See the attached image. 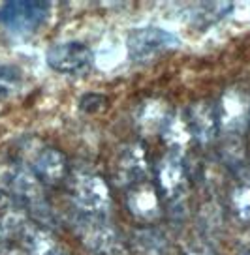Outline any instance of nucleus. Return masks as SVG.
<instances>
[{
	"label": "nucleus",
	"mask_w": 250,
	"mask_h": 255,
	"mask_svg": "<svg viewBox=\"0 0 250 255\" xmlns=\"http://www.w3.org/2000/svg\"><path fill=\"white\" fill-rule=\"evenodd\" d=\"M47 15L49 4L40 0H13L0 6V24L15 36L36 32Z\"/></svg>",
	"instance_id": "f257e3e1"
},
{
	"label": "nucleus",
	"mask_w": 250,
	"mask_h": 255,
	"mask_svg": "<svg viewBox=\"0 0 250 255\" xmlns=\"http://www.w3.org/2000/svg\"><path fill=\"white\" fill-rule=\"evenodd\" d=\"M77 229L83 244L94 255H126V244L119 231L100 216L83 214Z\"/></svg>",
	"instance_id": "f03ea898"
},
{
	"label": "nucleus",
	"mask_w": 250,
	"mask_h": 255,
	"mask_svg": "<svg viewBox=\"0 0 250 255\" xmlns=\"http://www.w3.org/2000/svg\"><path fill=\"white\" fill-rule=\"evenodd\" d=\"M181 45L175 34L164 28H137L128 36L126 49L132 60L136 62H149L156 56L168 53L171 49Z\"/></svg>",
	"instance_id": "7ed1b4c3"
},
{
	"label": "nucleus",
	"mask_w": 250,
	"mask_h": 255,
	"mask_svg": "<svg viewBox=\"0 0 250 255\" xmlns=\"http://www.w3.org/2000/svg\"><path fill=\"white\" fill-rule=\"evenodd\" d=\"M73 205L79 208L81 214L102 216L109 208V190L107 184L96 175L81 173L70 182Z\"/></svg>",
	"instance_id": "20e7f679"
},
{
	"label": "nucleus",
	"mask_w": 250,
	"mask_h": 255,
	"mask_svg": "<svg viewBox=\"0 0 250 255\" xmlns=\"http://www.w3.org/2000/svg\"><path fill=\"white\" fill-rule=\"evenodd\" d=\"M94 62V55L81 41H62L51 45L47 51V64L60 73H83Z\"/></svg>",
	"instance_id": "39448f33"
},
{
	"label": "nucleus",
	"mask_w": 250,
	"mask_h": 255,
	"mask_svg": "<svg viewBox=\"0 0 250 255\" xmlns=\"http://www.w3.org/2000/svg\"><path fill=\"white\" fill-rule=\"evenodd\" d=\"M186 124H188V129H190V135L203 144L215 139L218 126H220L218 113L207 102H198V104H194L190 107L188 117H186Z\"/></svg>",
	"instance_id": "423d86ee"
},
{
	"label": "nucleus",
	"mask_w": 250,
	"mask_h": 255,
	"mask_svg": "<svg viewBox=\"0 0 250 255\" xmlns=\"http://www.w3.org/2000/svg\"><path fill=\"white\" fill-rule=\"evenodd\" d=\"M249 115L250 104L247 96L237 90H228L220 102V111H218L220 126L230 131H241L249 122Z\"/></svg>",
	"instance_id": "0eeeda50"
},
{
	"label": "nucleus",
	"mask_w": 250,
	"mask_h": 255,
	"mask_svg": "<svg viewBox=\"0 0 250 255\" xmlns=\"http://www.w3.org/2000/svg\"><path fill=\"white\" fill-rule=\"evenodd\" d=\"M32 171L43 182L57 184L64 180L66 173H68V161L62 152L55 150V148H43L34 158Z\"/></svg>",
	"instance_id": "6e6552de"
},
{
	"label": "nucleus",
	"mask_w": 250,
	"mask_h": 255,
	"mask_svg": "<svg viewBox=\"0 0 250 255\" xmlns=\"http://www.w3.org/2000/svg\"><path fill=\"white\" fill-rule=\"evenodd\" d=\"M19 237L23 250L28 255H60V244L45 227L26 223Z\"/></svg>",
	"instance_id": "1a4fd4ad"
},
{
	"label": "nucleus",
	"mask_w": 250,
	"mask_h": 255,
	"mask_svg": "<svg viewBox=\"0 0 250 255\" xmlns=\"http://www.w3.org/2000/svg\"><path fill=\"white\" fill-rule=\"evenodd\" d=\"M128 208L130 212L145 222H153L160 216V205L156 191L149 184H136L134 190L128 195Z\"/></svg>",
	"instance_id": "9d476101"
},
{
	"label": "nucleus",
	"mask_w": 250,
	"mask_h": 255,
	"mask_svg": "<svg viewBox=\"0 0 250 255\" xmlns=\"http://www.w3.org/2000/svg\"><path fill=\"white\" fill-rule=\"evenodd\" d=\"M132 246L139 255H166L170 250L166 235L153 227L136 229L132 233Z\"/></svg>",
	"instance_id": "9b49d317"
},
{
	"label": "nucleus",
	"mask_w": 250,
	"mask_h": 255,
	"mask_svg": "<svg viewBox=\"0 0 250 255\" xmlns=\"http://www.w3.org/2000/svg\"><path fill=\"white\" fill-rule=\"evenodd\" d=\"M160 184L170 197H177L185 186V169L177 159L168 158L160 165Z\"/></svg>",
	"instance_id": "f8f14e48"
},
{
	"label": "nucleus",
	"mask_w": 250,
	"mask_h": 255,
	"mask_svg": "<svg viewBox=\"0 0 250 255\" xmlns=\"http://www.w3.org/2000/svg\"><path fill=\"white\" fill-rule=\"evenodd\" d=\"M119 171L121 175L128 180V182L136 184L139 176L145 173V161H143V152L139 150L137 146H132L121 156L119 161Z\"/></svg>",
	"instance_id": "ddd939ff"
},
{
	"label": "nucleus",
	"mask_w": 250,
	"mask_h": 255,
	"mask_svg": "<svg viewBox=\"0 0 250 255\" xmlns=\"http://www.w3.org/2000/svg\"><path fill=\"white\" fill-rule=\"evenodd\" d=\"M162 133H164V139L170 144H185L188 139H190V129H188V124H186L185 119H179V117H173V119H168L162 126Z\"/></svg>",
	"instance_id": "4468645a"
},
{
	"label": "nucleus",
	"mask_w": 250,
	"mask_h": 255,
	"mask_svg": "<svg viewBox=\"0 0 250 255\" xmlns=\"http://www.w3.org/2000/svg\"><path fill=\"white\" fill-rule=\"evenodd\" d=\"M234 203H235L237 212H239L245 220H250V184L249 186H241L239 190L235 191Z\"/></svg>",
	"instance_id": "2eb2a0df"
},
{
	"label": "nucleus",
	"mask_w": 250,
	"mask_h": 255,
	"mask_svg": "<svg viewBox=\"0 0 250 255\" xmlns=\"http://www.w3.org/2000/svg\"><path fill=\"white\" fill-rule=\"evenodd\" d=\"M239 255H250V242L243 244L241 250H239Z\"/></svg>",
	"instance_id": "dca6fc26"
},
{
	"label": "nucleus",
	"mask_w": 250,
	"mask_h": 255,
	"mask_svg": "<svg viewBox=\"0 0 250 255\" xmlns=\"http://www.w3.org/2000/svg\"><path fill=\"white\" fill-rule=\"evenodd\" d=\"M8 96V88L4 87V85H0V100H4Z\"/></svg>",
	"instance_id": "f3484780"
}]
</instances>
